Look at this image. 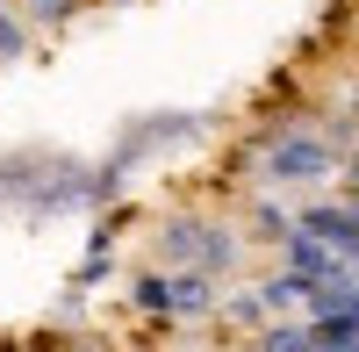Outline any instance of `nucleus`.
I'll return each mask as SVG.
<instances>
[{
  "instance_id": "f257e3e1",
  "label": "nucleus",
  "mask_w": 359,
  "mask_h": 352,
  "mask_svg": "<svg viewBox=\"0 0 359 352\" xmlns=\"http://www.w3.org/2000/svg\"><path fill=\"white\" fill-rule=\"evenodd\" d=\"M331 158H338V151H331L316 130H280L273 144H266V180H323Z\"/></svg>"
},
{
  "instance_id": "f03ea898",
  "label": "nucleus",
  "mask_w": 359,
  "mask_h": 352,
  "mask_svg": "<svg viewBox=\"0 0 359 352\" xmlns=\"http://www.w3.org/2000/svg\"><path fill=\"white\" fill-rule=\"evenodd\" d=\"M36 50V29H29V15L15 8V0H0V57H29Z\"/></svg>"
}]
</instances>
